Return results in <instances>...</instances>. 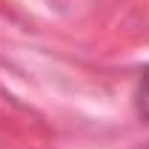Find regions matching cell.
<instances>
[{
    "mask_svg": "<svg viewBox=\"0 0 149 149\" xmlns=\"http://www.w3.org/2000/svg\"><path fill=\"white\" fill-rule=\"evenodd\" d=\"M135 109H138V115L149 123V66L141 72L138 86H135Z\"/></svg>",
    "mask_w": 149,
    "mask_h": 149,
    "instance_id": "1",
    "label": "cell"
}]
</instances>
